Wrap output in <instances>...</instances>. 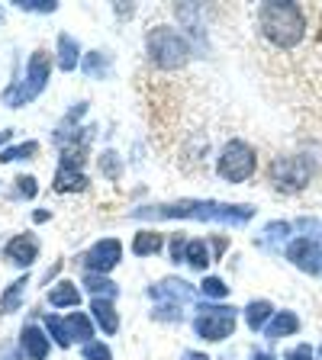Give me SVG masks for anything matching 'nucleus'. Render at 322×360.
Wrapping results in <instances>:
<instances>
[{
    "label": "nucleus",
    "mask_w": 322,
    "mask_h": 360,
    "mask_svg": "<svg viewBox=\"0 0 322 360\" xmlns=\"http://www.w3.org/2000/svg\"><path fill=\"white\" fill-rule=\"evenodd\" d=\"M90 312H94V319L100 322V328H104L106 335H113V331L120 328V319H116V312H113V302L110 300H97V296H94Z\"/></svg>",
    "instance_id": "obj_15"
},
{
    "label": "nucleus",
    "mask_w": 322,
    "mask_h": 360,
    "mask_svg": "<svg viewBox=\"0 0 322 360\" xmlns=\"http://www.w3.org/2000/svg\"><path fill=\"white\" fill-rule=\"evenodd\" d=\"M132 251L139 257L158 255V251H161V235H158V232H139V235H135V241H132Z\"/></svg>",
    "instance_id": "obj_20"
},
{
    "label": "nucleus",
    "mask_w": 322,
    "mask_h": 360,
    "mask_svg": "<svg viewBox=\"0 0 322 360\" xmlns=\"http://www.w3.org/2000/svg\"><path fill=\"white\" fill-rule=\"evenodd\" d=\"M78 42L71 36H68V32H61L58 36V68L61 71H75L78 68Z\"/></svg>",
    "instance_id": "obj_17"
},
{
    "label": "nucleus",
    "mask_w": 322,
    "mask_h": 360,
    "mask_svg": "<svg viewBox=\"0 0 322 360\" xmlns=\"http://www.w3.org/2000/svg\"><path fill=\"white\" fill-rule=\"evenodd\" d=\"M149 55L158 68H180L190 55V45L180 32L168 30V26H158L149 32Z\"/></svg>",
    "instance_id": "obj_3"
},
{
    "label": "nucleus",
    "mask_w": 322,
    "mask_h": 360,
    "mask_svg": "<svg viewBox=\"0 0 322 360\" xmlns=\"http://www.w3.org/2000/svg\"><path fill=\"white\" fill-rule=\"evenodd\" d=\"M23 351L30 354L32 360H45V354H49V341H45V335L36 328V325L23 328Z\"/></svg>",
    "instance_id": "obj_13"
},
{
    "label": "nucleus",
    "mask_w": 322,
    "mask_h": 360,
    "mask_svg": "<svg viewBox=\"0 0 322 360\" xmlns=\"http://www.w3.org/2000/svg\"><path fill=\"white\" fill-rule=\"evenodd\" d=\"M151 300H171V306H190L194 302V286L184 280H165L161 286H151Z\"/></svg>",
    "instance_id": "obj_10"
},
{
    "label": "nucleus",
    "mask_w": 322,
    "mask_h": 360,
    "mask_svg": "<svg viewBox=\"0 0 322 360\" xmlns=\"http://www.w3.org/2000/svg\"><path fill=\"white\" fill-rule=\"evenodd\" d=\"M100 167H104V171L110 174V177H116V174H120V161H116V155H113V151H106V155H104Z\"/></svg>",
    "instance_id": "obj_33"
},
{
    "label": "nucleus",
    "mask_w": 322,
    "mask_h": 360,
    "mask_svg": "<svg viewBox=\"0 0 322 360\" xmlns=\"http://www.w3.org/2000/svg\"><path fill=\"white\" fill-rule=\"evenodd\" d=\"M26 280H16V283H10V290L4 292V300H0V312H16L23 302V292H26Z\"/></svg>",
    "instance_id": "obj_23"
},
{
    "label": "nucleus",
    "mask_w": 322,
    "mask_h": 360,
    "mask_svg": "<svg viewBox=\"0 0 322 360\" xmlns=\"http://www.w3.org/2000/svg\"><path fill=\"white\" fill-rule=\"evenodd\" d=\"M84 286H87L97 300H110V296H116V283H110L106 277H100V274H87V280H84Z\"/></svg>",
    "instance_id": "obj_22"
},
{
    "label": "nucleus",
    "mask_w": 322,
    "mask_h": 360,
    "mask_svg": "<svg viewBox=\"0 0 322 360\" xmlns=\"http://www.w3.org/2000/svg\"><path fill=\"white\" fill-rule=\"evenodd\" d=\"M123 257V245L116 238H104L97 241V245L87 251V257H84V264H87L94 274H106V270H113L116 264H120Z\"/></svg>",
    "instance_id": "obj_8"
},
{
    "label": "nucleus",
    "mask_w": 322,
    "mask_h": 360,
    "mask_svg": "<svg viewBox=\"0 0 322 360\" xmlns=\"http://www.w3.org/2000/svg\"><path fill=\"white\" fill-rule=\"evenodd\" d=\"M245 322H248V328H252V331L268 328V322H271V302L255 300L252 306L245 309Z\"/></svg>",
    "instance_id": "obj_18"
},
{
    "label": "nucleus",
    "mask_w": 322,
    "mask_h": 360,
    "mask_svg": "<svg viewBox=\"0 0 322 360\" xmlns=\"http://www.w3.org/2000/svg\"><path fill=\"white\" fill-rule=\"evenodd\" d=\"M61 325H65L68 341H75V338H78V341H84V345H87V338L94 335V328H90V322H87V315H84V312L68 315V319H65Z\"/></svg>",
    "instance_id": "obj_16"
},
{
    "label": "nucleus",
    "mask_w": 322,
    "mask_h": 360,
    "mask_svg": "<svg viewBox=\"0 0 322 360\" xmlns=\"http://www.w3.org/2000/svg\"><path fill=\"white\" fill-rule=\"evenodd\" d=\"M4 360H20V354H16L13 347H4Z\"/></svg>",
    "instance_id": "obj_36"
},
{
    "label": "nucleus",
    "mask_w": 322,
    "mask_h": 360,
    "mask_svg": "<svg viewBox=\"0 0 322 360\" xmlns=\"http://www.w3.org/2000/svg\"><path fill=\"white\" fill-rule=\"evenodd\" d=\"M49 302L55 309H65V306H78L81 302V292H78L75 283H58L52 292H49Z\"/></svg>",
    "instance_id": "obj_19"
},
{
    "label": "nucleus",
    "mask_w": 322,
    "mask_h": 360,
    "mask_svg": "<svg viewBox=\"0 0 322 360\" xmlns=\"http://www.w3.org/2000/svg\"><path fill=\"white\" fill-rule=\"evenodd\" d=\"M10 135H13V132H0V145H4V142H10Z\"/></svg>",
    "instance_id": "obj_39"
},
{
    "label": "nucleus",
    "mask_w": 322,
    "mask_h": 360,
    "mask_svg": "<svg viewBox=\"0 0 322 360\" xmlns=\"http://www.w3.org/2000/svg\"><path fill=\"white\" fill-rule=\"evenodd\" d=\"M197 335L206 338V341H223L235 331V309L229 306H206L194 322Z\"/></svg>",
    "instance_id": "obj_7"
},
{
    "label": "nucleus",
    "mask_w": 322,
    "mask_h": 360,
    "mask_svg": "<svg viewBox=\"0 0 322 360\" xmlns=\"http://www.w3.org/2000/svg\"><path fill=\"white\" fill-rule=\"evenodd\" d=\"M252 360H274V357H271V354H255Z\"/></svg>",
    "instance_id": "obj_38"
},
{
    "label": "nucleus",
    "mask_w": 322,
    "mask_h": 360,
    "mask_svg": "<svg viewBox=\"0 0 322 360\" xmlns=\"http://www.w3.org/2000/svg\"><path fill=\"white\" fill-rule=\"evenodd\" d=\"M258 167V158H255V148L245 142H229L223 148V158H219V177L223 180H233V184H242L255 174Z\"/></svg>",
    "instance_id": "obj_4"
},
{
    "label": "nucleus",
    "mask_w": 322,
    "mask_h": 360,
    "mask_svg": "<svg viewBox=\"0 0 322 360\" xmlns=\"http://www.w3.org/2000/svg\"><path fill=\"white\" fill-rule=\"evenodd\" d=\"M20 10H32V13H52L58 4H52V0H13Z\"/></svg>",
    "instance_id": "obj_26"
},
{
    "label": "nucleus",
    "mask_w": 322,
    "mask_h": 360,
    "mask_svg": "<svg viewBox=\"0 0 322 360\" xmlns=\"http://www.w3.org/2000/svg\"><path fill=\"white\" fill-rule=\"evenodd\" d=\"M45 81H49V58H45V52H36L32 55V61H30V71H26V81L20 84V90L4 94V100H7L10 106L30 103V100H36L39 94L45 90Z\"/></svg>",
    "instance_id": "obj_5"
},
{
    "label": "nucleus",
    "mask_w": 322,
    "mask_h": 360,
    "mask_svg": "<svg viewBox=\"0 0 322 360\" xmlns=\"http://www.w3.org/2000/svg\"><path fill=\"white\" fill-rule=\"evenodd\" d=\"M49 331H52V338H55V345H58V347L71 345V341H68V335H65V325H61V319H52V315H49Z\"/></svg>",
    "instance_id": "obj_30"
},
{
    "label": "nucleus",
    "mask_w": 322,
    "mask_h": 360,
    "mask_svg": "<svg viewBox=\"0 0 322 360\" xmlns=\"http://www.w3.org/2000/svg\"><path fill=\"white\" fill-rule=\"evenodd\" d=\"M287 360H316V354H313L309 345H300V347H293V351L287 354Z\"/></svg>",
    "instance_id": "obj_34"
},
{
    "label": "nucleus",
    "mask_w": 322,
    "mask_h": 360,
    "mask_svg": "<svg viewBox=\"0 0 322 360\" xmlns=\"http://www.w3.org/2000/svg\"><path fill=\"white\" fill-rule=\"evenodd\" d=\"M300 229L303 232H316V238H322V225L316 219H300Z\"/></svg>",
    "instance_id": "obj_35"
},
{
    "label": "nucleus",
    "mask_w": 322,
    "mask_h": 360,
    "mask_svg": "<svg viewBox=\"0 0 322 360\" xmlns=\"http://www.w3.org/2000/svg\"><path fill=\"white\" fill-rule=\"evenodd\" d=\"M184 261H187L190 267H197V270H206V264H210L206 241H187V255H184Z\"/></svg>",
    "instance_id": "obj_21"
},
{
    "label": "nucleus",
    "mask_w": 322,
    "mask_h": 360,
    "mask_svg": "<svg viewBox=\"0 0 322 360\" xmlns=\"http://www.w3.org/2000/svg\"><path fill=\"white\" fill-rule=\"evenodd\" d=\"M180 360H206V357H203V354H194V351H187V354H184V357H180Z\"/></svg>",
    "instance_id": "obj_37"
},
{
    "label": "nucleus",
    "mask_w": 322,
    "mask_h": 360,
    "mask_svg": "<svg viewBox=\"0 0 322 360\" xmlns=\"http://www.w3.org/2000/svg\"><path fill=\"white\" fill-rule=\"evenodd\" d=\"M184 255H187V241L180 238V235H174L171 238V257L174 261H184Z\"/></svg>",
    "instance_id": "obj_32"
},
{
    "label": "nucleus",
    "mask_w": 322,
    "mask_h": 360,
    "mask_svg": "<svg viewBox=\"0 0 322 360\" xmlns=\"http://www.w3.org/2000/svg\"><path fill=\"white\" fill-rule=\"evenodd\" d=\"M84 357L87 360H110L113 354H110L106 345H94V341H87V345H84Z\"/></svg>",
    "instance_id": "obj_29"
},
{
    "label": "nucleus",
    "mask_w": 322,
    "mask_h": 360,
    "mask_svg": "<svg viewBox=\"0 0 322 360\" xmlns=\"http://www.w3.org/2000/svg\"><path fill=\"white\" fill-rule=\"evenodd\" d=\"M84 71H87L90 77H104L106 71H110V58H104V52L84 55Z\"/></svg>",
    "instance_id": "obj_24"
},
{
    "label": "nucleus",
    "mask_w": 322,
    "mask_h": 360,
    "mask_svg": "<svg viewBox=\"0 0 322 360\" xmlns=\"http://www.w3.org/2000/svg\"><path fill=\"white\" fill-rule=\"evenodd\" d=\"M258 22H261V32L268 42H274L278 49H293L306 36V16L297 4H278L271 0L258 10Z\"/></svg>",
    "instance_id": "obj_2"
},
{
    "label": "nucleus",
    "mask_w": 322,
    "mask_h": 360,
    "mask_svg": "<svg viewBox=\"0 0 322 360\" xmlns=\"http://www.w3.org/2000/svg\"><path fill=\"white\" fill-rule=\"evenodd\" d=\"M36 155V142H26V145H16V148H7L0 155V161H20V158H30Z\"/></svg>",
    "instance_id": "obj_27"
},
{
    "label": "nucleus",
    "mask_w": 322,
    "mask_h": 360,
    "mask_svg": "<svg viewBox=\"0 0 322 360\" xmlns=\"http://www.w3.org/2000/svg\"><path fill=\"white\" fill-rule=\"evenodd\" d=\"M297 328H300V319H297V315L293 312H278L268 322L264 335H268V341H278V338H284V335H293Z\"/></svg>",
    "instance_id": "obj_12"
},
{
    "label": "nucleus",
    "mask_w": 322,
    "mask_h": 360,
    "mask_svg": "<svg viewBox=\"0 0 322 360\" xmlns=\"http://www.w3.org/2000/svg\"><path fill=\"white\" fill-rule=\"evenodd\" d=\"M309 174H313V165H309L306 158H278V161L271 165V180H274V187L287 190V193L306 187Z\"/></svg>",
    "instance_id": "obj_6"
},
{
    "label": "nucleus",
    "mask_w": 322,
    "mask_h": 360,
    "mask_svg": "<svg viewBox=\"0 0 322 360\" xmlns=\"http://www.w3.org/2000/svg\"><path fill=\"white\" fill-rule=\"evenodd\" d=\"M200 292L203 296H210V300H225V296H229V286H225L219 277H206L203 286H200Z\"/></svg>",
    "instance_id": "obj_25"
},
{
    "label": "nucleus",
    "mask_w": 322,
    "mask_h": 360,
    "mask_svg": "<svg viewBox=\"0 0 322 360\" xmlns=\"http://www.w3.org/2000/svg\"><path fill=\"white\" fill-rule=\"evenodd\" d=\"M287 257H290V261L297 264L300 270H306V274H319V270H322V248H319V241H313V238L290 241Z\"/></svg>",
    "instance_id": "obj_9"
},
{
    "label": "nucleus",
    "mask_w": 322,
    "mask_h": 360,
    "mask_svg": "<svg viewBox=\"0 0 322 360\" xmlns=\"http://www.w3.org/2000/svg\"><path fill=\"white\" fill-rule=\"evenodd\" d=\"M36 255H39L36 238H26V235H20V238H13L7 245V257H10V264H16V267H30V264L36 261Z\"/></svg>",
    "instance_id": "obj_11"
},
{
    "label": "nucleus",
    "mask_w": 322,
    "mask_h": 360,
    "mask_svg": "<svg viewBox=\"0 0 322 360\" xmlns=\"http://www.w3.org/2000/svg\"><path fill=\"white\" fill-rule=\"evenodd\" d=\"M287 235H290V225L287 222H274V225H268V229H264V245H271V241H280V238H287Z\"/></svg>",
    "instance_id": "obj_28"
},
{
    "label": "nucleus",
    "mask_w": 322,
    "mask_h": 360,
    "mask_svg": "<svg viewBox=\"0 0 322 360\" xmlns=\"http://www.w3.org/2000/svg\"><path fill=\"white\" fill-rule=\"evenodd\" d=\"M0 20H4V13H0Z\"/></svg>",
    "instance_id": "obj_40"
},
{
    "label": "nucleus",
    "mask_w": 322,
    "mask_h": 360,
    "mask_svg": "<svg viewBox=\"0 0 322 360\" xmlns=\"http://www.w3.org/2000/svg\"><path fill=\"white\" fill-rule=\"evenodd\" d=\"M16 190H20L23 196H30V200L39 193V187H36V180L32 177H16Z\"/></svg>",
    "instance_id": "obj_31"
},
{
    "label": "nucleus",
    "mask_w": 322,
    "mask_h": 360,
    "mask_svg": "<svg viewBox=\"0 0 322 360\" xmlns=\"http://www.w3.org/2000/svg\"><path fill=\"white\" fill-rule=\"evenodd\" d=\"M135 219H197V222H223V225H245L255 216L252 206H233V202L216 200H180L161 202V206H145L135 210Z\"/></svg>",
    "instance_id": "obj_1"
},
{
    "label": "nucleus",
    "mask_w": 322,
    "mask_h": 360,
    "mask_svg": "<svg viewBox=\"0 0 322 360\" xmlns=\"http://www.w3.org/2000/svg\"><path fill=\"white\" fill-rule=\"evenodd\" d=\"M84 184H87V177H84L78 167H58V174H55V190L58 193H75V190H84Z\"/></svg>",
    "instance_id": "obj_14"
}]
</instances>
